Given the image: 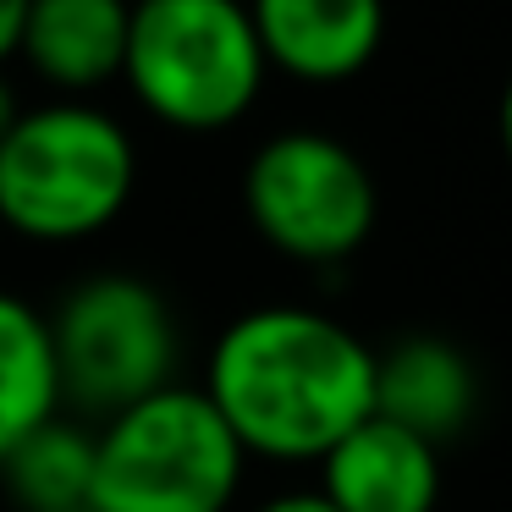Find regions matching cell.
Here are the masks:
<instances>
[{
  "instance_id": "6",
  "label": "cell",
  "mask_w": 512,
  "mask_h": 512,
  "mask_svg": "<svg viewBox=\"0 0 512 512\" xmlns=\"http://www.w3.org/2000/svg\"><path fill=\"white\" fill-rule=\"evenodd\" d=\"M243 210L276 254L298 265H342L375 232L380 193L353 144L320 127H287L248 155Z\"/></svg>"
},
{
  "instance_id": "2",
  "label": "cell",
  "mask_w": 512,
  "mask_h": 512,
  "mask_svg": "<svg viewBox=\"0 0 512 512\" xmlns=\"http://www.w3.org/2000/svg\"><path fill=\"white\" fill-rule=\"evenodd\" d=\"M138 144L105 105H23L0 138V226L28 243H83L127 210Z\"/></svg>"
},
{
  "instance_id": "16",
  "label": "cell",
  "mask_w": 512,
  "mask_h": 512,
  "mask_svg": "<svg viewBox=\"0 0 512 512\" xmlns=\"http://www.w3.org/2000/svg\"><path fill=\"white\" fill-rule=\"evenodd\" d=\"M17 111H23V105H17V89H12V83H6V72H0V138L12 133Z\"/></svg>"
},
{
  "instance_id": "1",
  "label": "cell",
  "mask_w": 512,
  "mask_h": 512,
  "mask_svg": "<svg viewBox=\"0 0 512 512\" xmlns=\"http://www.w3.org/2000/svg\"><path fill=\"white\" fill-rule=\"evenodd\" d=\"M199 391L248 457L320 463L375 413V347L325 309L265 303L215 336Z\"/></svg>"
},
{
  "instance_id": "5",
  "label": "cell",
  "mask_w": 512,
  "mask_h": 512,
  "mask_svg": "<svg viewBox=\"0 0 512 512\" xmlns=\"http://www.w3.org/2000/svg\"><path fill=\"white\" fill-rule=\"evenodd\" d=\"M61 402L122 413L177 380V314L166 292L133 270H89L45 314Z\"/></svg>"
},
{
  "instance_id": "10",
  "label": "cell",
  "mask_w": 512,
  "mask_h": 512,
  "mask_svg": "<svg viewBox=\"0 0 512 512\" xmlns=\"http://www.w3.org/2000/svg\"><path fill=\"white\" fill-rule=\"evenodd\" d=\"M127 17L133 0H28L17 56L61 89V100H83L89 89L122 78Z\"/></svg>"
},
{
  "instance_id": "14",
  "label": "cell",
  "mask_w": 512,
  "mask_h": 512,
  "mask_svg": "<svg viewBox=\"0 0 512 512\" xmlns=\"http://www.w3.org/2000/svg\"><path fill=\"white\" fill-rule=\"evenodd\" d=\"M254 512H336V507L320 496V490H287V496H270V501H259Z\"/></svg>"
},
{
  "instance_id": "9",
  "label": "cell",
  "mask_w": 512,
  "mask_h": 512,
  "mask_svg": "<svg viewBox=\"0 0 512 512\" xmlns=\"http://www.w3.org/2000/svg\"><path fill=\"white\" fill-rule=\"evenodd\" d=\"M320 496L336 512H435L441 452L369 413L320 457Z\"/></svg>"
},
{
  "instance_id": "13",
  "label": "cell",
  "mask_w": 512,
  "mask_h": 512,
  "mask_svg": "<svg viewBox=\"0 0 512 512\" xmlns=\"http://www.w3.org/2000/svg\"><path fill=\"white\" fill-rule=\"evenodd\" d=\"M23 17H28V0H0V67L23 45Z\"/></svg>"
},
{
  "instance_id": "7",
  "label": "cell",
  "mask_w": 512,
  "mask_h": 512,
  "mask_svg": "<svg viewBox=\"0 0 512 512\" xmlns=\"http://www.w3.org/2000/svg\"><path fill=\"white\" fill-rule=\"evenodd\" d=\"M259 50L298 83H347L380 56L386 0H248Z\"/></svg>"
},
{
  "instance_id": "15",
  "label": "cell",
  "mask_w": 512,
  "mask_h": 512,
  "mask_svg": "<svg viewBox=\"0 0 512 512\" xmlns=\"http://www.w3.org/2000/svg\"><path fill=\"white\" fill-rule=\"evenodd\" d=\"M496 133H501V155H507V166H512V78H507L501 105H496Z\"/></svg>"
},
{
  "instance_id": "8",
  "label": "cell",
  "mask_w": 512,
  "mask_h": 512,
  "mask_svg": "<svg viewBox=\"0 0 512 512\" xmlns=\"http://www.w3.org/2000/svg\"><path fill=\"white\" fill-rule=\"evenodd\" d=\"M479 369L452 336L413 331L375 353V419L419 435L441 452L474 424Z\"/></svg>"
},
{
  "instance_id": "12",
  "label": "cell",
  "mask_w": 512,
  "mask_h": 512,
  "mask_svg": "<svg viewBox=\"0 0 512 512\" xmlns=\"http://www.w3.org/2000/svg\"><path fill=\"white\" fill-rule=\"evenodd\" d=\"M0 490L17 512H89L94 435L72 419H45L0 457Z\"/></svg>"
},
{
  "instance_id": "11",
  "label": "cell",
  "mask_w": 512,
  "mask_h": 512,
  "mask_svg": "<svg viewBox=\"0 0 512 512\" xmlns=\"http://www.w3.org/2000/svg\"><path fill=\"white\" fill-rule=\"evenodd\" d=\"M61 413V380L45 309L0 287V457Z\"/></svg>"
},
{
  "instance_id": "3",
  "label": "cell",
  "mask_w": 512,
  "mask_h": 512,
  "mask_svg": "<svg viewBox=\"0 0 512 512\" xmlns=\"http://www.w3.org/2000/svg\"><path fill=\"white\" fill-rule=\"evenodd\" d=\"M248 0H133L122 83L177 133H221L254 111L265 89Z\"/></svg>"
},
{
  "instance_id": "4",
  "label": "cell",
  "mask_w": 512,
  "mask_h": 512,
  "mask_svg": "<svg viewBox=\"0 0 512 512\" xmlns=\"http://www.w3.org/2000/svg\"><path fill=\"white\" fill-rule=\"evenodd\" d=\"M243 468L215 402L171 380L100 424L89 512H232Z\"/></svg>"
}]
</instances>
